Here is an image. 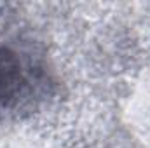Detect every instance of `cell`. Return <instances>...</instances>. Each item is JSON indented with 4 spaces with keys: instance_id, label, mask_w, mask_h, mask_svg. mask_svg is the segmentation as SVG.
<instances>
[{
    "instance_id": "1",
    "label": "cell",
    "mask_w": 150,
    "mask_h": 148,
    "mask_svg": "<svg viewBox=\"0 0 150 148\" xmlns=\"http://www.w3.org/2000/svg\"><path fill=\"white\" fill-rule=\"evenodd\" d=\"M12 84V66L5 61L4 54H0V96L7 92V89Z\"/></svg>"
}]
</instances>
